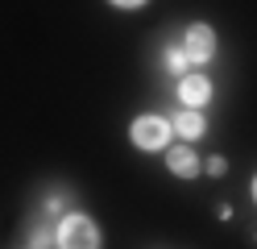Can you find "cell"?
Listing matches in <instances>:
<instances>
[{
	"instance_id": "cell-1",
	"label": "cell",
	"mask_w": 257,
	"mask_h": 249,
	"mask_svg": "<svg viewBox=\"0 0 257 249\" xmlns=\"http://www.w3.org/2000/svg\"><path fill=\"white\" fill-rule=\"evenodd\" d=\"M58 245L62 249H100V232L87 216H67L58 224Z\"/></svg>"
},
{
	"instance_id": "cell-2",
	"label": "cell",
	"mask_w": 257,
	"mask_h": 249,
	"mask_svg": "<svg viewBox=\"0 0 257 249\" xmlns=\"http://www.w3.org/2000/svg\"><path fill=\"white\" fill-rule=\"evenodd\" d=\"M166 137H170V125L162 121V116H141V121L133 125V141L141 149H162Z\"/></svg>"
},
{
	"instance_id": "cell-3",
	"label": "cell",
	"mask_w": 257,
	"mask_h": 249,
	"mask_svg": "<svg viewBox=\"0 0 257 249\" xmlns=\"http://www.w3.org/2000/svg\"><path fill=\"white\" fill-rule=\"evenodd\" d=\"M212 50H216L212 29H207V25H191L187 42H183V54H187L191 62H203V58H212Z\"/></svg>"
},
{
	"instance_id": "cell-4",
	"label": "cell",
	"mask_w": 257,
	"mask_h": 249,
	"mask_svg": "<svg viewBox=\"0 0 257 249\" xmlns=\"http://www.w3.org/2000/svg\"><path fill=\"white\" fill-rule=\"evenodd\" d=\"M179 96H183V104H203V100L212 96V83H207L203 75H187L179 83Z\"/></svg>"
},
{
	"instance_id": "cell-5",
	"label": "cell",
	"mask_w": 257,
	"mask_h": 249,
	"mask_svg": "<svg viewBox=\"0 0 257 249\" xmlns=\"http://www.w3.org/2000/svg\"><path fill=\"white\" fill-rule=\"evenodd\" d=\"M170 171L183 175V179H191V175L199 171V162H195V154H191L187 145H179V149H170Z\"/></svg>"
},
{
	"instance_id": "cell-6",
	"label": "cell",
	"mask_w": 257,
	"mask_h": 249,
	"mask_svg": "<svg viewBox=\"0 0 257 249\" xmlns=\"http://www.w3.org/2000/svg\"><path fill=\"white\" fill-rule=\"evenodd\" d=\"M174 125H179L183 137H199V133H203V116H199V112H183Z\"/></svg>"
},
{
	"instance_id": "cell-7",
	"label": "cell",
	"mask_w": 257,
	"mask_h": 249,
	"mask_svg": "<svg viewBox=\"0 0 257 249\" xmlns=\"http://www.w3.org/2000/svg\"><path fill=\"white\" fill-rule=\"evenodd\" d=\"M54 237H50V228H34V249H50Z\"/></svg>"
},
{
	"instance_id": "cell-8",
	"label": "cell",
	"mask_w": 257,
	"mask_h": 249,
	"mask_svg": "<svg viewBox=\"0 0 257 249\" xmlns=\"http://www.w3.org/2000/svg\"><path fill=\"white\" fill-rule=\"evenodd\" d=\"M166 66H170V71H183V66H187V54H183V50H170V54H166Z\"/></svg>"
},
{
	"instance_id": "cell-9",
	"label": "cell",
	"mask_w": 257,
	"mask_h": 249,
	"mask_svg": "<svg viewBox=\"0 0 257 249\" xmlns=\"http://www.w3.org/2000/svg\"><path fill=\"white\" fill-rule=\"evenodd\" d=\"M116 5H141V0H116Z\"/></svg>"
},
{
	"instance_id": "cell-10",
	"label": "cell",
	"mask_w": 257,
	"mask_h": 249,
	"mask_svg": "<svg viewBox=\"0 0 257 249\" xmlns=\"http://www.w3.org/2000/svg\"><path fill=\"white\" fill-rule=\"evenodd\" d=\"M253 195H257V179H253Z\"/></svg>"
}]
</instances>
